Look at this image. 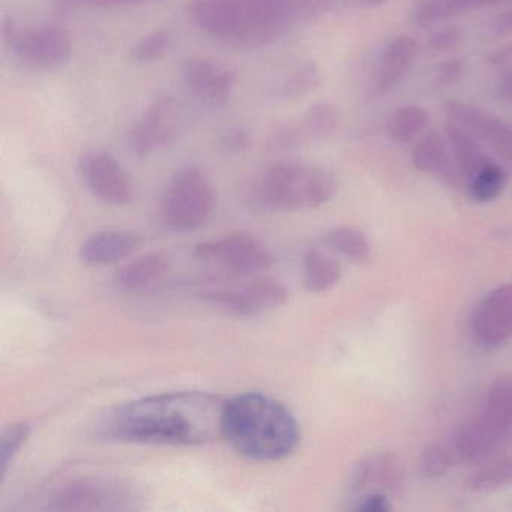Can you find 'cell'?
<instances>
[{
    "label": "cell",
    "instance_id": "23",
    "mask_svg": "<svg viewBox=\"0 0 512 512\" xmlns=\"http://www.w3.org/2000/svg\"><path fill=\"white\" fill-rule=\"evenodd\" d=\"M302 266H304V284L310 292H326L340 281V263L317 248H310L304 254Z\"/></svg>",
    "mask_w": 512,
    "mask_h": 512
},
{
    "label": "cell",
    "instance_id": "25",
    "mask_svg": "<svg viewBox=\"0 0 512 512\" xmlns=\"http://www.w3.org/2000/svg\"><path fill=\"white\" fill-rule=\"evenodd\" d=\"M427 110L416 104L397 107L388 119V134L394 142L410 143L418 139L428 125Z\"/></svg>",
    "mask_w": 512,
    "mask_h": 512
},
{
    "label": "cell",
    "instance_id": "4",
    "mask_svg": "<svg viewBox=\"0 0 512 512\" xmlns=\"http://www.w3.org/2000/svg\"><path fill=\"white\" fill-rule=\"evenodd\" d=\"M338 181L322 167L298 161H274L266 166L256 185L263 205L278 211H305L328 203L337 193Z\"/></svg>",
    "mask_w": 512,
    "mask_h": 512
},
{
    "label": "cell",
    "instance_id": "35",
    "mask_svg": "<svg viewBox=\"0 0 512 512\" xmlns=\"http://www.w3.org/2000/svg\"><path fill=\"white\" fill-rule=\"evenodd\" d=\"M464 31L458 26H445L428 37V49L433 52H451L463 44Z\"/></svg>",
    "mask_w": 512,
    "mask_h": 512
},
{
    "label": "cell",
    "instance_id": "30",
    "mask_svg": "<svg viewBox=\"0 0 512 512\" xmlns=\"http://www.w3.org/2000/svg\"><path fill=\"white\" fill-rule=\"evenodd\" d=\"M458 460L454 448L443 443H430L419 457V473L424 478H442Z\"/></svg>",
    "mask_w": 512,
    "mask_h": 512
},
{
    "label": "cell",
    "instance_id": "40",
    "mask_svg": "<svg viewBox=\"0 0 512 512\" xmlns=\"http://www.w3.org/2000/svg\"><path fill=\"white\" fill-rule=\"evenodd\" d=\"M512 61V43L506 44L502 49L496 50L493 55L490 56L491 65H503L508 64Z\"/></svg>",
    "mask_w": 512,
    "mask_h": 512
},
{
    "label": "cell",
    "instance_id": "10",
    "mask_svg": "<svg viewBox=\"0 0 512 512\" xmlns=\"http://www.w3.org/2000/svg\"><path fill=\"white\" fill-rule=\"evenodd\" d=\"M178 125L175 101L170 97L158 98L131 125L127 134L128 151L139 160L151 157L175 142Z\"/></svg>",
    "mask_w": 512,
    "mask_h": 512
},
{
    "label": "cell",
    "instance_id": "38",
    "mask_svg": "<svg viewBox=\"0 0 512 512\" xmlns=\"http://www.w3.org/2000/svg\"><path fill=\"white\" fill-rule=\"evenodd\" d=\"M356 509L362 512H388L391 511V503H389L388 494H364Z\"/></svg>",
    "mask_w": 512,
    "mask_h": 512
},
{
    "label": "cell",
    "instance_id": "29",
    "mask_svg": "<svg viewBox=\"0 0 512 512\" xmlns=\"http://www.w3.org/2000/svg\"><path fill=\"white\" fill-rule=\"evenodd\" d=\"M322 85V73L314 62L296 67L278 86V95L284 100H299Z\"/></svg>",
    "mask_w": 512,
    "mask_h": 512
},
{
    "label": "cell",
    "instance_id": "16",
    "mask_svg": "<svg viewBox=\"0 0 512 512\" xmlns=\"http://www.w3.org/2000/svg\"><path fill=\"white\" fill-rule=\"evenodd\" d=\"M505 442V436L497 433L476 415L455 431L452 448L458 460L478 464L493 457Z\"/></svg>",
    "mask_w": 512,
    "mask_h": 512
},
{
    "label": "cell",
    "instance_id": "42",
    "mask_svg": "<svg viewBox=\"0 0 512 512\" xmlns=\"http://www.w3.org/2000/svg\"><path fill=\"white\" fill-rule=\"evenodd\" d=\"M349 2L350 4L356 5V7L376 8L386 4L388 0H349Z\"/></svg>",
    "mask_w": 512,
    "mask_h": 512
},
{
    "label": "cell",
    "instance_id": "21",
    "mask_svg": "<svg viewBox=\"0 0 512 512\" xmlns=\"http://www.w3.org/2000/svg\"><path fill=\"white\" fill-rule=\"evenodd\" d=\"M170 265L172 259L166 251L146 254L124 266L116 275V283L125 292H142L160 283L169 272Z\"/></svg>",
    "mask_w": 512,
    "mask_h": 512
},
{
    "label": "cell",
    "instance_id": "11",
    "mask_svg": "<svg viewBox=\"0 0 512 512\" xmlns=\"http://www.w3.org/2000/svg\"><path fill=\"white\" fill-rule=\"evenodd\" d=\"M211 304L218 305L235 316H259L280 307L289 298V292L280 281L272 278H254L236 289L211 290L202 293Z\"/></svg>",
    "mask_w": 512,
    "mask_h": 512
},
{
    "label": "cell",
    "instance_id": "39",
    "mask_svg": "<svg viewBox=\"0 0 512 512\" xmlns=\"http://www.w3.org/2000/svg\"><path fill=\"white\" fill-rule=\"evenodd\" d=\"M491 32L494 37H505L512 32V7L508 10L503 11L502 14L494 19L493 25H491Z\"/></svg>",
    "mask_w": 512,
    "mask_h": 512
},
{
    "label": "cell",
    "instance_id": "37",
    "mask_svg": "<svg viewBox=\"0 0 512 512\" xmlns=\"http://www.w3.org/2000/svg\"><path fill=\"white\" fill-rule=\"evenodd\" d=\"M250 145V134L242 128H233L220 137V149L226 154H242L250 148Z\"/></svg>",
    "mask_w": 512,
    "mask_h": 512
},
{
    "label": "cell",
    "instance_id": "26",
    "mask_svg": "<svg viewBox=\"0 0 512 512\" xmlns=\"http://www.w3.org/2000/svg\"><path fill=\"white\" fill-rule=\"evenodd\" d=\"M341 115L331 103H316L305 110L298 124L307 140H325L334 136L340 127Z\"/></svg>",
    "mask_w": 512,
    "mask_h": 512
},
{
    "label": "cell",
    "instance_id": "17",
    "mask_svg": "<svg viewBox=\"0 0 512 512\" xmlns=\"http://www.w3.org/2000/svg\"><path fill=\"white\" fill-rule=\"evenodd\" d=\"M451 158L448 139L436 130L425 133L412 152V163L416 170L446 184L457 185L461 176Z\"/></svg>",
    "mask_w": 512,
    "mask_h": 512
},
{
    "label": "cell",
    "instance_id": "9",
    "mask_svg": "<svg viewBox=\"0 0 512 512\" xmlns=\"http://www.w3.org/2000/svg\"><path fill=\"white\" fill-rule=\"evenodd\" d=\"M77 172L86 190L101 202L122 206L133 200L130 175L110 152L101 149L83 152L77 163Z\"/></svg>",
    "mask_w": 512,
    "mask_h": 512
},
{
    "label": "cell",
    "instance_id": "41",
    "mask_svg": "<svg viewBox=\"0 0 512 512\" xmlns=\"http://www.w3.org/2000/svg\"><path fill=\"white\" fill-rule=\"evenodd\" d=\"M499 94L503 100L512 103V68L500 80Z\"/></svg>",
    "mask_w": 512,
    "mask_h": 512
},
{
    "label": "cell",
    "instance_id": "33",
    "mask_svg": "<svg viewBox=\"0 0 512 512\" xmlns=\"http://www.w3.org/2000/svg\"><path fill=\"white\" fill-rule=\"evenodd\" d=\"M31 431V425L19 422V424L11 425L2 434V439H0V478L4 479L7 475L14 458L19 454L22 446L28 442Z\"/></svg>",
    "mask_w": 512,
    "mask_h": 512
},
{
    "label": "cell",
    "instance_id": "8",
    "mask_svg": "<svg viewBox=\"0 0 512 512\" xmlns=\"http://www.w3.org/2000/svg\"><path fill=\"white\" fill-rule=\"evenodd\" d=\"M196 257L236 277H251L272 266L271 251L259 238L247 232L202 242L196 247Z\"/></svg>",
    "mask_w": 512,
    "mask_h": 512
},
{
    "label": "cell",
    "instance_id": "19",
    "mask_svg": "<svg viewBox=\"0 0 512 512\" xmlns=\"http://www.w3.org/2000/svg\"><path fill=\"white\" fill-rule=\"evenodd\" d=\"M142 245L139 235L127 230L97 233L83 244L80 257L91 266H107L133 256Z\"/></svg>",
    "mask_w": 512,
    "mask_h": 512
},
{
    "label": "cell",
    "instance_id": "6",
    "mask_svg": "<svg viewBox=\"0 0 512 512\" xmlns=\"http://www.w3.org/2000/svg\"><path fill=\"white\" fill-rule=\"evenodd\" d=\"M2 37L20 61L44 70L67 64L73 52L70 34L61 26H22L5 17Z\"/></svg>",
    "mask_w": 512,
    "mask_h": 512
},
{
    "label": "cell",
    "instance_id": "31",
    "mask_svg": "<svg viewBox=\"0 0 512 512\" xmlns=\"http://www.w3.org/2000/svg\"><path fill=\"white\" fill-rule=\"evenodd\" d=\"M512 484V457L500 458L470 478L473 491H494Z\"/></svg>",
    "mask_w": 512,
    "mask_h": 512
},
{
    "label": "cell",
    "instance_id": "13",
    "mask_svg": "<svg viewBox=\"0 0 512 512\" xmlns=\"http://www.w3.org/2000/svg\"><path fill=\"white\" fill-rule=\"evenodd\" d=\"M472 332L479 344L497 347L512 338V283L484 296L472 317Z\"/></svg>",
    "mask_w": 512,
    "mask_h": 512
},
{
    "label": "cell",
    "instance_id": "14",
    "mask_svg": "<svg viewBox=\"0 0 512 512\" xmlns=\"http://www.w3.org/2000/svg\"><path fill=\"white\" fill-rule=\"evenodd\" d=\"M445 110L451 121L463 125L482 145L512 163V128L499 116L455 100L446 101Z\"/></svg>",
    "mask_w": 512,
    "mask_h": 512
},
{
    "label": "cell",
    "instance_id": "20",
    "mask_svg": "<svg viewBox=\"0 0 512 512\" xmlns=\"http://www.w3.org/2000/svg\"><path fill=\"white\" fill-rule=\"evenodd\" d=\"M445 136L448 139L455 167H457L461 178L466 179V182L475 176L482 167L493 161L482 148L478 137L470 133L463 125L454 121L448 122L445 127Z\"/></svg>",
    "mask_w": 512,
    "mask_h": 512
},
{
    "label": "cell",
    "instance_id": "7",
    "mask_svg": "<svg viewBox=\"0 0 512 512\" xmlns=\"http://www.w3.org/2000/svg\"><path fill=\"white\" fill-rule=\"evenodd\" d=\"M136 491L115 479L89 478L71 482L53 494L49 511H130L137 508Z\"/></svg>",
    "mask_w": 512,
    "mask_h": 512
},
{
    "label": "cell",
    "instance_id": "27",
    "mask_svg": "<svg viewBox=\"0 0 512 512\" xmlns=\"http://www.w3.org/2000/svg\"><path fill=\"white\" fill-rule=\"evenodd\" d=\"M508 184V173L491 161L467 181V196L475 203H488L499 199Z\"/></svg>",
    "mask_w": 512,
    "mask_h": 512
},
{
    "label": "cell",
    "instance_id": "32",
    "mask_svg": "<svg viewBox=\"0 0 512 512\" xmlns=\"http://www.w3.org/2000/svg\"><path fill=\"white\" fill-rule=\"evenodd\" d=\"M173 37L169 31H154L140 38L130 50L131 59L137 62H154L163 59L172 50Z\"/></svg>",
    "mask_w": 512,
    "mask_h": 512
},
{
    "label": "cell",
    "instance_id": "5",
    "mask_svg": "<svg viewBox=\"0 0 512 512\" xmlns=\"http://www.w3.org/2000/svg\"><path fill=\"white\" fill-rule=\"evenodd\" d=\"M217 191L205 170L182 167L167 182L160 203L161 223L172 232H193L211 220Z\"/></svg>",
    "mask_w": 512,
    "mask_h": 512
},
{
    "label": "cell",
    "instance_id": "15",
    "mask_svg": "<svg viewBox=\"0 0 512 512\" xmlns=\"http://www.w3.org/2000/svg\"><path fill=\"white\" fill-rule=\"evenodd\" d=\"M404 467L394 452L367 455L356 464L352 475V491L361 494H394L403 488Z\"/></svg>",
    "mask_w": 512,
    "mask_h": 512
},
{
    "label": "cell",
    "instance_id": "1",
    "mask_svg": "<svg viewBox=\"0 0 512 512\" xmlns=\"http://www.w3.org/2000/svg\"><path fill=\"white\" fill-rule=\"evenodd\" d=\"M226 401L208 392L151 395L107 410L97 434L116 442L196 446L223 436Z\"/></svg>",
    "mask_w": 512,
    "mask_h": 512
},
{
    "label": "cell",
    "instance_id": "34",
    "mask_svg": "<svg viewBox=\"0 0 512 512\" xmlns=\"http://www.w3.org/2000/svg\"><path fill=\"white\" fill-rule=\"evenodd\" d=\"M299 124L278 125L268 139V146L274 152H289L301 146L305 142Z\"/></svg>",
    "mask_w": 512,
    "mask_h": 512
},
{
    "label": "cell",
    "instance_id": "22",
    "mask_svg": "<svg viewBox=\"0 0 512 512\" xmlns=\"http://www.w3.org/2000/svg\"><path fill=\"white\" fill-rule=\"evenodd\" d=\"M478 416L508 439L512 431V376L494 380L485 394Z\"/></svg>",
    "mask_w": 512,
    "mask_h": 512
},
{
    "label": "cell",
    "instance_id": "28",
    "mask_svg": "<svg viewBox=\"0 0 512 512\" xmlns=\"http://www.w3.org/2000/svg\"><path fill=\"white\" fill-rule=\"evenodd\" d=\"M326 244L353 263H365L371 257L367 235L355 227H338L326 235Z\"/></svg>",
    "mask_w": 512,
    "mask_h": 512
},
{
    "label": "cell",
    "instance_id": "24",
    "mask_svg": "<svg viewBox=\"0 0 512 512\" xmlns=\"http://www.w3.org/2000/svg\"><path fill=\"white\" fill-rule=\"evenodd\" d=\"M502 2L506 0H422L416 7L415 19L419 25L427 28L449 17L469 13L479 8L493 7Z\"/></svg>",
    "mask_w": 512,
    "mask_h": 512
},
{
    "label": "cell",
    "instance_id": "18",
    "mask_svg": "<svg viewBox=\"0 0 512 512\" xmlns=\"http://www.w3.org/2000/svg\"><path fill=\"white\" fill-rule=\"evenodd\" d=\"M418 52V41L409 34L398 35L386 46L377 73V94H388L398 83L403 82L404 77L412 70Z\"/></svg>",
    "mask_w": 512,
    "mask_h": 512
},
{
    "label": "cell",
    "instance_id": "36",
    "mask_svg": "<svg viewBox=\"0 0 512 512\" xmlns=\"http://www.w3.org/2000/svg\"><path fill=\"white\" fill-rule=\"evenodd\" d=\"M466 73L464 59L451 58L443 61L436 70V83L440 86H452L460 82Z\"/></svg>",
    "mask_w": 512,
    "mask_h": 512
},
{
    "label": "cell",
    "instance_id": "2",
    "mask_svg": "<svg viewBox=\"0 0 512 512\" xmlns=\"http://www.w3.org/2000/svg\"><path fill=\"white\" fill-rule=\"evenodd\" d=\"M223 436L239 454L254 461L284 460L301 442V431L292 412L259 392L226 401Z\"/></svg>",
    "mask_w": 512,
    "mask_h": 512
},
{
    "label": "cell",
    "instance_id": "3",
    "mask_svg": "<svg viewBox=\"0 0 512 512\" xmlns=\"http://www.w3.org/2000/svg\"><path fill=\"white\" fill-rule=\"evenodd\" d=\"M188 13L200 31L236 49L269 46L296 25L286 0H188Z\"/></svg>",
    "mask_w": 512,
    "mask_h": 512
},
{
    "label": "cell",
    "instance_id": "12",
    "mask_svg": "<svg viewBox=\"0 0 512 512\" xmlns=\"http://www.w3.org/2000/svg\"><path fill=\"white\" fill-rule=\"evenodd\" d=\"M184 80L200 103L209 107H224L232 100L238 73L221 62L191 58L184 64Z\"/></svg>",
    "mask_w": 512,
    "mask_h": 512
}]
</instances>
